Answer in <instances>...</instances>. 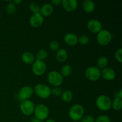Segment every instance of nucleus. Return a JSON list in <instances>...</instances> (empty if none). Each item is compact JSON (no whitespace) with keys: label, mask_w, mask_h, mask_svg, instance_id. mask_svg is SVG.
Returning <instances> with one entry per match:
<instances>
[{"label":"nucleus","mask_w":122,"mask_h":122,"mask_svg":"<svg viewBox=\"0 0 122 122\" xmlns=\"http://www.w3.org/2000/svg\"><path fill=\"white\" fill-rule=\"evenodd\" d=\"M85 110L83 106L80 104H75L71 106L69 110V116L71 120L78 122L84 116Z\"/></svg>","instance_id":"f257e3e1"},{"label":"nucleus","mask_w":122,"mask_h":122,"mask_svg":"<svg viewBox=\"0 0 122 122\" xmlns=\"http://www.w3.org/2000/svg\"><path fill=\"white\" fill-rule=\"evenodd\" d=\"M112 101L107 95H101L96 100V106L99 110L102 112H107L112 108Z\"/></svg>","instance_id":"f03ea898"},{"label":"nucleus","mask_w":122,"mask_h":122,"mask_svg":"<svg viewBox=\"0 0 122 122\" xmlns=\"http://www.w3.org/2000/svg\"><path fill=\"white\" fill-rule=\"evenodd\" d=\"M33 91L38 97L42 99H47L51 96V88L44 83L36 85Z\"/></svg>","instance_id":"7ed1b4c3"},{"label":"nucleus","mask_w":122,"mask_h":122,"mask_svg":"<svg viewBox=\"0 0 122 122\" xmlns=\"http://www.w3.org/2000/svg\"><path fill=\"white\" fill-rule=\"evenodd\" d=\"M47 80L51 86H53L54 87H59V86L63 83L64 77L61 76L59 71L52 70L48 74Z\"/></svg>","instance_id":"20e7f679"},{"label":"nucleus","mask_w":122,"mask_h":122,"mask_svg":"<svg viewBox=\"0 0 122 122\" xmlns=\"http://www.w3.org/2000/svg\"><path fill=\"white\" fill-rule=\"evenodd\" d=\"M35 117L44 121L48 117L50 110L46 105L44 104H39L35 107L34 110Z\"/></svg>","instance_id":"39448f33"},{"label":"nucleus","mask_w":122,"mask_h":122,"mask_svg":"<svg viewBox=\"0 0 122 122\" xmlns=\"http://www.w3.org/2000/svg\"><path fill=\"white\" fill-rule=\"evenodd\" d=\"M112 39V33L107 30L102 29L97 35V41L102 46H106L110 44Z\"/></svg>","instance_id":"423d86ee"},{"label":"nucleus","mask_w":122,"mask_h":122,"mask_svg":"<svg viewBox=\"0 0 122 122\" xmlns=\"http://www.w3.org/2000/svg\"><path fill=\"white\" fill-rule=\"evenodd\" d=\"M35 104L30 100L21 101L20 104V108L21 113L26 116H30L34 112Z\"/></svg>","instance_id":"0eeeda50"},{"label":"nucleus","mask_w":122,"mask_h":122,"mask_svg":"<svg viewBox=\"0 0 122 122\" xmlns=\"http://www.w3.org/2000/svg\"><path fill=\"white\" fill-rule=\"evenodd\" d=\"M85 75L90 81L95 82L101 77V70L97 67H89L85 70Z\"/></svg>","instance_id":"6e6552de"},{"label":"nucleus","mask_w":122,"mask_h":122,"mask_svg":"<svg viewBox=\"0 0 122 122\" xmlns=\"http://www.w3.org/2000/svg\"><path fill=\"white\" fill-rule=\"evenodd\" d=\"M32 71L36 76H42L46 70V65L44 61L36 60L32 65Z\"/></svg>","instance_id":"1a4fd4ad"},{"label":"nucleus","mask_w":122,"mask_h":122,"mask_svg":"<svg viewBox=\"0 0 122 122\" xmlns=\"http://www.w3.org/2000/svg\"><path fill=\"white\" fill-rule=\"evenodd\" d=\"M34 91L33 88L30 86H25L19 90L18 92V97L20 101L29 100L33 95Z\"/></svg>","instance_id":"9d476101"},{"label":"nucleus","mask_w":122,"mask_h":122,"mask_svg":"<svg viewBox=\"0 0 122 122\" xmlns=\"http://www.w3.org/2000/svg\"><path fill=\"white\" fill-rule=\"evenodd\" d=\"M87 28L92 33H98L102 29V25L97 19H91L87 23Z\"/></svg>","instance_id":"9b49d317"},{"label":"nucleus","mask_w":122,"mask_h":122,"mask_svg":"<svg viewBox=\"0 0 122 122\" xmlns=\"http://www.w3.org/2000/svg\"><path fill=\"white\" fill-rule=\"evenodd\" d=\"M44 21V17L40 13L33 14L29 19V24L33 27H38L41 26Z\"/></svg>","instance_id":"f8f14e48"},{"label":"nucleus","mask_w":122,"mask_h":122,"mask_svg":"<svg viewBox=\"0 0 122 122\" xmlns=\"http://www.w3.org/2000/svg\"><path fill=\"white\" fill-rule=\"evenodd\" d=\"M61 5L66 11L73 12L77 9L78 2L76 0H63Z\"/></svg>","instance_id":"ddd939ff"},{"label":"nucleus","mask_w":122,"mask_h":122,"mask_svg":"<svg viewBox=\"0 0 122 122\" xmlns=\"http://www.w3.org/2000/svg\"><path fill=\"white\" fill-rule=\"evenodd\" d=\"M101 77L106 81H113L116 77V72L112 68L107 67L101 71Z\"/></svg>","instance_id":"4468645a"},{"label":"nucleus","mask_w":122,"mask_h":122,"mask_svg":"<svg viewBox=\"0 0 122 122\" xmlns=\"http://www.w3.org/2000/svg\"><path fill=\"white\" fill-rule=\"evenodd\" d=\"M64 41L69 46H75L78 43V37L73 33H67L64 35Z\"/></svg>","instance_id":"2eb2a0df"},{"label":"nucleus","mask_w":122,"mask_h":122,"mask_svg":"<svg viewBox=\"0 0 122 122\" xmlns=\"http://www.w3.org/2000/svg\"><path fill=\"white\" fill-rule=\"evenodd\" d=\"M54 11L53 6L51 4L46 3L44 4L41 8H40V13L43 17H48L52 14Z\"/></svg>","instance_id":"dca6fc26"},{"label":"nucleus","mask_w":122,"mask_h":122,"mask_svg":"<svg viewBox=\"0 0 122 122\" xmlns=\"http://www.w3.org/2000/svg\"><path fill=\"white\" fill-rule=\"evenodd\" d=\"M82 8L86 13H90L94 11L95 8V4L92 0H85L82 2Z\"/></svg>","instance_id":"f3484780"},{"label":"nucleus","mask_w":122,"mask_h":122,"mask_svg":"<svg viewBox=\"0 0 122 122\" xmlns=\"http://www.w3.org/2000/svg\"><path fill=\"white\" fill-rule=\"evenodd\" d=\"M21 60L25 64H33L35 61V57L32 52L29 51H26L21 55Z\"/></svg>","instance_id":"a211bd4d"},{"label":"nucleus","mask_w":122,"mask_h":122,"mask_svg":"<svg viewBox=\"0 0 122 122\" xmlns=\"http://www.w3.org/2000/svg\"><path fill=\"white\" fill-rule=\"evenodd\" d=\"M56 57L58 61L64 63L68 58L67 51L64 48H60L58 51H57Z\"/></svg>","instance_id":"6ab92c4d"},{"label":"nucleus","mask_w":122,"mask_h":122,"mask_svg":"<svg viewBox=\"0 0 122 122\" xmlns=\"http://www.w3.org/2000/svg\"><path fill=\"white\" fill-rule=\"evenodd\" d=\"M108 64V60L105 56H101L99 57L97 61V66L98 69H103L107 67Z\"/></svg>","instance_id":"aec40b11"},{"label":"nucleus","mask_w":122,"mask_h":122,"mask_svg":"<svg viewBox=\"0 0 122 122\" xmlns=\"http://www.w3.org/2000/svg\"><path fill=\"white\" fill-rule=\"evenodd\" d=\"M61 100L64 102H69L71 101L73 98V93L71 91L67 89L62 92L61 95Z\"/></svg>","instance_id":"412c9836"},{"label":"nucleus","mask_w":122,"mask_h":122,"mask_svg":"<svg viewBox=\"0 0 122 122\" xmlns=\"http://www.w3.org/2000/svg\"><path fill=\"white\" fill-rule=\"evenodd\" d=\"M72 72V68L69 64H65L61 69L60 74L63 77H67L70 76Z\"/></svg>","instance_id":"4be33fe9"},{"label":"nucleus","mask_w":122,"mask_h":122,"mask_svg":"<svg viewBox=\"0 0 122 122\" xmlns=\"http://www.w3.org/2000/svg\"><path fill=\"white\" fill-rule=\"evenodd\" d=\"M112 108H113V109L116 112L121 110L122 108V99L119 98H114L112 102Z\"/></svg>","instance_id":"5701e85b"},{"label":"nucleus","mask_w":122,"mask_h":122,"mask_svg":"<svg viewBox=\"0 0 122 122\" xmlns=\"http://www.w3.org/2000/svg\"><path fill=\"white\" fill-rule=\"evenodd\" d=\"M48 55V53L46 50L40 49L36 54V58L37 60L44 61V60L47 58Z\"/></svg>","instance_id":"b1692460"},{"label":"nucleus","mask_w":122,"mask_h":122,"mask_svg":"<svg viewBox=\"0 0 122 122\" xmlns=\"http://www.w3.org/2000/svg\"><path fill=\"white\" fill-rule=\"evenodd\" d=\"M6 11H7V13L10 15H13V14H15L17 11L16 5H15L12 1H11L7 5Z\"/></svg>","instance_id":"393cba45"},{"label":"nucleus","mask_w":122,"mask_h":122,"mask_svg":"<svg viewBox=\"0 0 122 122\" xmlns=\"http://www.w3.org/2000/svg\"><path fill=\"white\" fill-rule=\"evenodd\" d=\"M29 8L30 11L33 13V14L40 13V7L36 2H31L30 4Z\"/></svg>","instance_id":"a878e982"},{"label":"nucleus","mask_w":122,"mask_h":122,"mask_svg":"<svg viewBox=\"0 0 122 122\" xmlns=\"http://www.w3.org/2000/svg\"><path fill=\"white\" fill-rule=\"evenodd\" d=\"M62 90L59 87H54L52 89H51V95H52L53 97H57L61 96L62 94Z\"/></svg>","instance_id":"bb28decb"},{"label":"nucleus","mask_w":122,"mask_h":122,"mask_svg":"<svg viewBox=\"0 0 122 122\" xmlns=\"http://www.w3.org/2000/svg\"><path fill=\"white\" fill-rule=\"evenodd\" d=\"M95 122H112L111 119L108 116L101 115L99 116L95 119Z\"/></svg>","instance_id":"cd10ccee"},{"label":"nucleus","mask_w":122,"mask_h":122,"mask_svg":"<svg viewBox=\"0 0 122 122\" xmlns=\"http://www.w3.org/2000/svg\"><path fill=\"white\" fill-rule=\"evenodd\" d=\"M49 47L52 51H57L60 49L59 42L57 41H52L50 43Z\"/></svg>","instance_id":"c85d7f7f"},{"label":"nucleus","mask_w":122,"mask_h":122,"mask_svg":"<svg viewBox=\"0 0 122 122\" xmlns=\"http://www.w3.org/2000/svg\"><path fill=\"white\" fill-rule=\"evenodd\" d=\"M89 37L86 35H82L78 38V42L80 44L83 45H87L89 43Z\"/></svg>","instance_id":"c756f323"},{"label":"nucleus","mask_w":122,"mask_h":122,"mask_svg":"<svg viewBox=\"0 0 122 122\" xmlns=\"http://www.w3.org/2000/svg\"><path fill=\"white\" fill-rule=\"evenodd\" d=\"M115 58L118 62H119L120 63H122V49L121 48L118 49L115 52Z\"/></svg>","instance_id":"7c9ffc66"},{"label":"nucleus","mask_w":122,"mask_h":122,"mask_svg":"<svg viewBox=\"0 0 122 122\" xmlns=\"http://www.w3.org/2000/svg\"><path fill=\"white\" fill-rule=\"evenodd\" d=\"M95 118L90 115L84 116L80 120L81 122H95Z\"/></svg>","instance_id":"2f4dec72"},{"label":"nucleus","mask_w":122,"mask_h":122,"mask_svg":"<svg viewBox=\"0 0 122 122\" xmlns=\"http://www.w3.org/2000/svg\"><path fill=\"white\" fill-rule=\"evenodd\" d=\"M61 0H52L51 3L54 5H59L60 4H61Z\"/></svg>","instance_id":"473e14b6"},{"label":"nucleus","mask_w":122,"mask_h":122,"mask_svg":"<svg viewBox=\"0 0 122 122\" xmlns=\"http://www.w3.org/2000/svg\"><path fill=\"white\" fill-rule=\"evenodd\" d=\"M115 98H122V89H120L117 92H116L115 95Z\"/></svg>","instance_id":"72a5a7b5"},{"label":"nucleus","mask_w":122,"mask_h":122,"mask_svg":"<svg viewBox=\"0 0 122 122\" xmlns=\"http://www.w3.org/2000/svg\"><path fill=\"white\" fill-rule=\"evenodd\" d=\"M30 122H45L43 121V120H39V119H37V118L36 117H33V119L30 120Z\"/></svg>","instance_id":"f704fd0d"},{"label":"nucleus","mask_w":122,"mask_h":122,"mask_svg":"<svg viewBox=\"0 0 122 122\" xmlns=\"http://www.w3.org/2000/svg\"><path fill=\"white\" fill-rule=\"evenodd\" d=\"M12 2H13L15 5H19L20 4V3H21L22 1H21V0H14V1H13Z\"/></svg>","instance_id":"c9c22d12"},{"label":"nucleus","mask_w":122,"mask_h":122,"mask_svg":"<svg viewBox=\"0 0 122 122\" xmlns=\"http://www.w3.org/2000/svg\"><path fill=\"white\" fill-rule=\"evenodd\" d=\"M45 122H57L55 120H54V119H48V120H46V121Z\"/></svg>","instance_id":"e433bc0d"},{"label":"nucleus","mask_w":122,"mask_h":122,"mask_svg":"<svg viewBox=\"0 0 122 122\" xmlns=\"http://www.w3.org/2000/svg\"><path fill=\"white\" fill-rule=\"evenodd\" d=\"M0 19H1V15H0Z\"/></svg>","instance_id":"4c0bfd02"}]
</instances>
